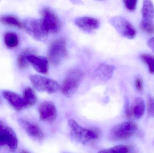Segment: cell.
Segmentation results:
<instances>
[{"instance_id":"1","label":"cell","mask_w":154,"mask_h":153,"mask_svg":"<svg viewBox=\"0 0 154 153\" xmlns=\"http://www.w3.org/2000/svg\"><path fill=\"white\" fill-rule=\"evenodd\" d=\"M70 134L72 138L79 143L86 144L97 140L99 137V130L97 128L82 127L74 119L69 121Z\"/></svg>"},{"instance_id":"2","label":"cell","mask_w":154,"mask_h":153,"mask_svg":"<svg viewBox=\"0 0 154 153\" xmlns=\"http://www.w3.org/2000/svg\"><path fill=\"white\" fill-rule=\"evenodd\" d=\"M138 131L137 125L132 121H125L113 127L109 133V138L113 141L126 140L135 135Z\"/></svg>"},{"instance_id":"3","label":"cell","mask_w":154,"mask_h":153,"mask_svg":"<svg viewBox=\"0 0 154 153\" xmlns=\"http://www.w3.org/2000/svg\"><path fill=\"white\" fill-rule=\"evenodd\" d=\"M66 42L64 38L55 40L51 44L48 56L51 63L55 66L59 65L68 57Z\"/></svg>"},{"instance_id":"4","label":"cell","mask_w":154,"mask_h":153,"mask_svg":"<svg viewBox=\"0 0 154 153\" xmlns=\"http://www.w3.org/2000/svg\"><path fill=\"white\" fill-rule=\"evenodd\" d=\"M83 77L82 72L79 69H72L67 75L61 87L62 93L66 97L73 96L77 91Z\"/></svg>"},{"instance_id":"5","label":"cell","mask_w":154,"mask_h":153,"mask_svg":"<svg viewBox=\"0 0 154 153\" xmlns=\"http://www.w3.org/2000/svg\"><path fill=\"white\" fill-rule=\"evenodd\" d=\"M142 14L140 27L146 34L152 35L154 33V5L151 1H143Z\"/></svg>"},{"instance_id":"6","label":"cell","mask_w":154,"mask_h":153,"mask_svg":"<svg viewBox=\"0 0 154 153\" xmlns=\"http://www.w3.org/2000/svg\"><path fill=\"white\" fill-rule=\"evenodd\" d=\"M42 25L47 34H57L61 29V22L57 15L50 8L42 10Z\"/></svg>"},{"instance_id":"7","label":"cell","mask_w":154,"mask_h":153,"mask_svg":"<svg viewBox=\"0 0 154 153\" xmlns=\"http://www.w3.org/2000/svg\"><path fill=\"white\" fill-rule=\"evenodd\" d=\"M29 79L34 88L40 92L53 93L61 89L57 82L44 76L32 75H30Z\"/></svg>"},{"instance_id":"8","label":"cell","mask_w":154,"mask_h":153,"mask_svg":"<svg viewBox=\"0 0 154 153\" xmlns=\"http://www.w3.org/2000/svg\"><path fill=\"white\" fill-rule=\"evenodd\" d=\"M110 24L123 37L133 39L136 35V31L133 25L122 16H116L109 19Z\"/></svg>"},{"instance_id":"9","label":"cell","mask_w":154,"mask_h":153,"mask_svg":"<svg viewBox=\"0 0 154 153\" xmlns=\"http://www.w3.org/2000/svg\"><path fill=\"white\" fill-rule=\"evenodd\" d=\"M23 28L36 40L42 41L48 34L44 30L41 19H28L23 22Z\"/></svg>"},{"instance_id":"10","label":"cell","mask_w":154,"mask_h":153,"mask_svg":"<svg viewBox=\"0 0 154 153\" xmlns=\"http://www.w3.org/2000/svg\"><path fill=\"white\" fill-rule=\"evenodd\" d=\"M0 143L6 145L11 152L17 149L18 141L15 133L11 127L0 120Z\"/></svg>"},{"instance_id":"11","label":"cell","mask_w":154,"mask_h":153,"mask_svg":"<svg viewBox=\"0 0 154 153\" xmlns=\"http://www.w3.org/2000/svg\"><path fill=\"white\" fill-rule=\"evenodd\" d=\"M38 112L41 120L47 123H53L57 116L55 105L50 101H45L39 106Z\"/></svg>"},{"instance_id":"12","label":"cell","mask_w":154,"mask_h":153,"mask_svg":"<svg viewBox=\"0 0 154 153\" xmlns=\"http://www.w3.org/2000/svg\"><path fill=\"white\" fill-rule=\"evenodd\" d=\"M146 104L144 101L140 97L136 98L132 105L126 109L125 114L128 118L134 117L136 119L142 118L144 114Z\"/></svg>"},{"instance_id":"13","label":"cell","mask_w":154,"mask_h":153,"mask_svg":"<svg viewBox=\"0 0 154 153\" xmlns=\"http://www.w3.org/2000/svg\"><path fill=\"white\" fill-rule=\"evenodd\" d=\"M19 125L32 138L38 141H42L44 138V134L40 128L34 123L23 119H19Z\"/></svg>"},{"instance_id":"14","label":"cell","mask_w":154,"mask_h":153,"mask_svg":"<svg viewBox=\"0 0 154 153\" xmlns=\"http://www.w3.org/2000/svg\"><path fill=\"white\" fill-rule=\"evenodd\" d=\"M2 95L9 104L17 111H21L27 107L23 97L17 93L10 91H4Z\"/></svg>"},{"instance_id":"15","label":"cell","mask_w":154,"mask_h":153,"mask_svg":"<svg viewBox=\"0 0 154 153\" xmlns=\"http://www.w3.org/2000/svg\"><path fill=\"white\" fill-rule=\"evenodd\" d=\"M28 60L37 72L43 74L48 73V62L46 57L37 56L32 54L28 56Z\"/></svg>"},{"instance_id":"16","label":"cell","mask_w":154,"mask_h":153,"mask_svg":"<svg viewBox=\"0 0 154 153\" xmlns=\"http://www.w3.org/2000/svg\"><path fill=\"white\" fill-rule=\"evenodd\" d=\"M75 22L77 26L86 31L95 30L100 26L98 20L92 17H79L76 19Z\"/></svg>"},{"instance_id":"17","label":"cell","mask_w":154,"mask_h":153,"mask_svg":"<svg viewBox=\"0 0 154 153\" xmlns=\"http://www.w3.org/2000/svg\"><path fill=\"white\" fill-rule=\"evenodd\" d=\"M115 67L110 65L100 64L95 71L96 78L103 81H107L112 77L114 73Z\"/></svg>"},{"instance_id":"18","label":"cell","mask_w":154,"mask_h":153,"mask_svg":"<svg viewBox=\"0 0 154 153\" xmlns=\"http://www.w3.org/2000/svg\"><path fill=\"white\" fill-rule=\"evenodd\" d=\"M23 98L25 102L27 107L34 106L38 101V99L35 92L30 87H27L24 89L23 92Z\"/></svg>"},{"instance_id":"19","label":"cell","mask_w":154,"mask_h":153,"mask_svg":"<svg viewBox=\"0 0 154 153\" xmlns=\"http://www.w3.org/2000/svg\"><path fill=\"white\" fill-rule=\"evenodd\" d=\"M0 22L8 26L16 27L19 28H23V22L18 18L12 15H2L0 17Z\"/></svg>"},{"instance_id":"20","label":"cell","mask_w":154,"mask_h":153,"mask_svg":"<svg viewBox=\"0 0 154 153\" xmlns=\"http://www.w3.org/2000/svg\"><path fill=\"white\" fill-rule=\"evenodd\" d=\"M34 53V50L30 49H26L23 51L19 55L17 60L18 66L20 69H25L29 65L28 60V56Z\"/></svg>"},{"instance_id":"21","label":"cell","mask_w":154,"mask_h":153,"mask_svg":"<svg viewBox=\"0 0 154 153\" xmlns=\"http://www.w3.org/2000/svg\"><path fill=\"white\" fill-rule=\"evenodd\" d=\"M4 38L5 45L10 48L15 47L19 44L18 36L14 32H5L4 36Z\"/></svg>"},{"instance_id":"22","label":"cell","mask_w":154,"mask_h":153,"mask_svg":"<svg viewBox=\"0 0 154 153\" xmlns=\"http://www.w3.org/2000/svg\"><path fill=\"white\" fill-rule=\"evenodd\" d=\"M140 59L148 66L149 72L154 74V55L149 54H142Z\"/></svg>"},{"instance_id":"23","label":"cell","mask_w":154,"mask_h":153,"mask_svg":"<svg viewBox=\"0 0 154 153\" xmlns=\"http://www.w3.org/2000/svg\"><path fill=\"white\" fill-rule=\"evenodd\" d=\"M129 148L124 145H119L109 149L101 150L98 153H128Z\"/></svg>"},{"instance_id":"24","label":"cell","mask_w":154,"mask_h":153,"mask_svg":"<svg viewBox=\"0 0 154 153\" xmlns=\"http://www.w3.org/2000/svg\"><path fill=\"white\" fill-rule=\"evenodd\" d=\"M123 2L126 8L128 10L134 11L135 10L137 3V0H125Z\"/></svg>"},{"instance_id":"25","label":"cell","mask_w":154,"mask_h":153,"mask_svg":"<svg viewBox=\"0 0 154 153\" xmlns=\"http://www.w3.org/2000/svg\"><path fill=\"white\" fill-rule=\"evenodd\" d=\"M147 110L149 115L154 117V98L150 97L147 100Z\"/></svg>"},{"instance_id":"26","label":"cell","mask_w":154,"mask_h":153,"mask_svg":"<svg viewBox=\"0 0 154 153\" xmlns=\"http://www.w3.org/2000/svg\"><path fill=\"white\" fill-rule=\"evenodd\" d=\"M136 88L138 91L141 92L143 90V82L142 78L140 77H137L135 82Z\"/></svg>"},{"instance_id":"27","label":"cell","mask_w":154,"mask_h":153,"mask_svg":"<svg viewBox=\"0 0 154 153\" xmlns=\"http://www.w3.org/2000/svg\"><path fill=\"white\" fill-rule=\"evenodd\" d=\"M149 47L154 52V37L150 38L147 42Z\"/></svg>"},{"instance_id":"28","label":"cell","mask_w":154,"mask_h":153,"mask_svg":"<svg viewBox=\"0 0 154 153\" xmlns=\"http://www.w3.org/2000/svg\"><path fill=\"white\" fill-rule=\"evenodd\" d=\"M20 153H30L29 152H26V151H22V152H20Z\"/></svg>"},{"instance_id":"29","label":"cell","mask_w":154,"mask_h":153,"mask_svg":"<svg viewBox=\"0 0 154 153\" xmlns=\"http://www.w3.org/2000/svg\"><path fill=\"white\" fill-rule=\"evenodd\" d=\"M2 146V145H1V143H0V146Z\"/></svg>"}]
</instances>
